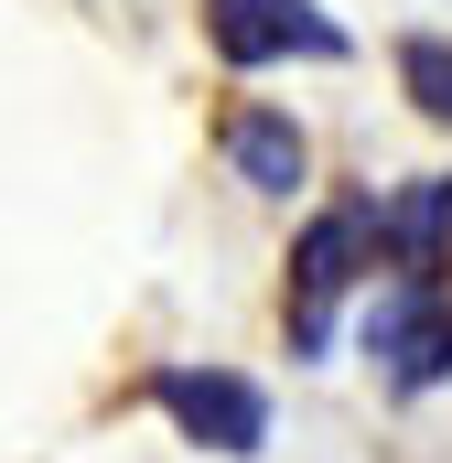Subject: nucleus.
<instances>
[{
  "mask_svg": "<svg viewBox=\"0 0 452 463\" xmlns=\"http://www.w3.org/2000/svg\"><path fill=\"white\" fill-rule=\"evenodd\" d=\"M151 410H162L184 442L226 453V463H248L269 442V388L237 377V366H162V377H151Z\"/></svg>",
  "mask_w": 452,
  "mask_h": 463,
  "instance_id": "1",
  "label": "nucleus"
},
{
  "mask_svg": "<svg viewBox=\"0 0 452 463\" xmlns=\"http://www.w3.org/2000/svg\"><path fill=\"white\" fill-rule=\"evenodd\" d=\"M366 248H377V216H366V205H334V216L302 227V248H291V355H324L334 302L355 291Z\"/></svg>",
  "mask_w": 452,
  "mask_h": 463,
  "instance_id": "2",
  "label": "nucleus"
},
{
  "mask_svg": "<svg viewBox=\"0 0 452 463\" xmlns=\"http://www.w3.org/2000/svg\"><path fill=\"white\" fill-rule=\"evenodd\" d=\"M366 355L388 366V388H442L452 377V302L431 280H399V291H377V313H366Z\"/></svg>",
  "mask_w": 452,
  "mask_h": 463,
  "instance_id": "3",
  "label": "nucleus"
},
{
  "mask_svg": "<svg viewBox=\"0 0 452 463\" xmlns=\"http://www.w3.org/2000/svg\"><path fill=\"white\" fill-rule=\"evenodd\" d=\"M205 33H216L226 65H280V54L334 65L344 54V22H324L313 0H205Z\"/></svg>",
  "mask_w": 452,
  "mask_h": 463,
  "instance_id": "4",
  "label": "nucleus"
},
{
  "mask_svg": "<svg viewBox=\"0 0 452 463\" xmlns=\"http://www.w3.org/2000/svg\"><path fill=\"white\" fill-rule=\"evenodd\" d=\"M366 216H377V248H388L410 280H431V269H442V248H452V184H442V173L399 184V194H388V205H366Z\"/></svg>",
  "mask_w": 452,
  "mask_h": 463,
  "instance_id": "5",
  "label": "nucleus"
},
{
  "mask_svg": "<svg viewBox=\"0 0 452 463\" xmlns=\"http://www.w3.org/2000/svg\"><path fill=\"white\" fill-rule=\"evenodd\" d=\"M226 162H237V184L291 194V184H302V129H291L280 109H237L226 118Z\"/></svg>",
  "mask_w": 452,
  "mask_h": 463,
  "instance_id": "6",
  "label": "nucleus"
},
{
  "mask_svg": "<svg viewBox=\"0 0 452 463\" xmlns=\"http://www.w3.org/2000/svg\"><path fill=\"white\" fill-rule=\"evenodd\" d=\"M399 87H410L420 118H452V43L442 33H410V43H399Z\"/></svg>",
  "mask_w": 452,
  "mask_h": 463,
  "instance_id": "7",
  "label": "nucleus"
}]
</instances>
